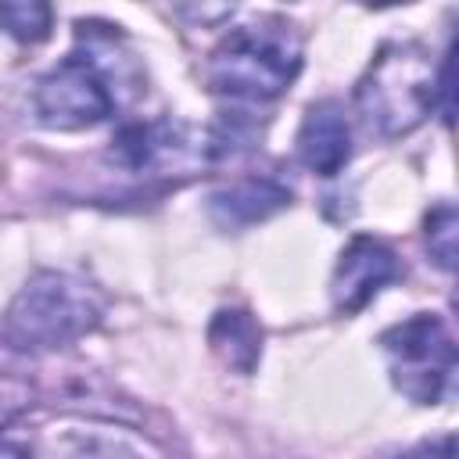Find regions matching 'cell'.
<instances>
[{
    "label": "cell",
    "mask_w": 459,
    "mask_h": 459,
    "mask_svg": "<svg viewBox=\"0 0 459 459\" xmlns=\"http://www.w3.org/2000/svg\"><path fill=\"white\" fill-rule=\"evenodd\" d=\"M75 36H79V47L61 65H54L36 82V93H32L36 115L50 129L97 126V122L111 118L115 108L122 104L118 82L126 79L122 68H129V65L115 68V57H122V54H115V47L122 43L118 32L108 25L79 22Z\"/></svg>",
    "instance_id": "6da1fadb"
},
{
    "label": "cell",
    "mask_w": 459,
    "mask_h": 459,
    "mask_svg": "<svg viewBox=\"0 0 459 459\" xmlns=\"http://www.w3.org/2000/svg\"><path fill=\"white\" fill-rule=\"evenodd\" d=\"M301 72V36L283 18H258L233 29L208 57L204 82L233 100H273Z\"/></svg>",
    "instance_id": "7a4b0ae2"
},
{
    "label": "cell",
    "mask_w": 459,
    "mask_h": 459,
    "mask_svg": "<svg viewBox=\"0 0 459 459\" xmlns=\"http://www.w3.org/2000/svg\"><path fill=\"white\" fill-rule=\"evenodd\" d=\"M437 100L434 57L423 43L391 39L377 50L369 68L355 86V104L369 133L398 140L423 126Z\"/></svg>",
    "instance_id": "3957f363"
},
{
    "label": "cell",
    "mask_w": 459,
    "mask_h": 459,
    "mask_svg": "<svg viewBox=\"0 0 459 459\" xmlns=\"http://www.w3.org/2000/svg\"><path fill=\"white\" fill-rule=\"evenodd\" d=\"M104 316V294L72 276L43 269L36 273L4 316V344L14 351H54L90 333Z\"/></svg>",
    "instance_id": "277c9868"
},
{
    "label": "cell",
    "mask_w": 459,
    "mask_h": 459,
    "mask_svg": "<svg viewBox=\"0 0 459 459\" xmlns=\"http://www.w3.org/2000/svg\"><path fill=\"white\" fill-rule=\"evenodd\" d=\"M391 384L416 405H437L455 380V341L441 316L416 312L380 333Z\"/></svg>",
    "instance_id": "5b68a950"
},
{
    "label": "cell",
    "mask_w": 459,
    "mask_h": 459,
    "mask_svg": "<svg viewBox=\"0 0 459 459\" xmlns=\"http://www.w3.org/2000/svg\"><path fill=\"white\" fill-rule=\"evenodd\" d=\"M111 161L136 176H194L212 161L208 133L158 118V122H129L111 136Z\"/></svg>",
    "instance_id": "8992f818"
},
{
    "label": "cell",
    "mask_w": 459,
    "mask_h": 459,
    "mask_svg": "<svg viewBox=\"0 0 459 459\" xmlns=\"http://www.w3.org/2000/svg\"><path fill=\"white\" fill-rule=\"evenodd\" d=\"M398 273H402L398 255L384 240H377L369 233L351 237L333 265V280H330L333 308L344 316L366 308L391 280H398Z\"/></svg>",
    "instance_id": "52a82bcc"
},
{
    "label": "cell",
    "mask_w": 459,
    "mask_h": 459,
    "mask_svg": "<svg viewBox=\"0 0 459 459\" xmlns=\"http://www.w3.org/2000/svg\"><path fill=\"white\" fill-rule=\"evenodd\" d=\"M298 158L316 176H337L351 158V129L337 100H316L298 129Z\"/></svg>",
    "instance_id": "ba28073f"
},
{
    "label": "cell",
    "mask_w": 459,
    "mask_h": 459,
    "mask_svg": "<svg viewBox=\"0 0 459 459\" xmlns=\"http://www.w3.org/2000/svg\"><path fill=\"white\" fill-rule=\"evenodd\" d=\"M290 204V190L269 176H244L208 197V215L222 230H247L255 222H265L280 208Z\"/></svg>",
    "instance_id": "9c48e42d"
},
{
    "label": "cell",
    "mask_w": 459,
    "mask_h": 459,
    "mask_svg": "<svg viewBox=\"0 0 459 459\" xmlns=\"http://www.w3.org/2000/svg\"><path fill=\"white\" fill-rule=\"evenodd\" d=\"M208 344L233 373H255L262 359V326L247 308H219L208 326Z\"/></svg>",
    "instance_id": "30bf717a"
},
{
    "label": "cell",
    "mask_w": 459,
    "mask_h": 459,
    "mask_svg": "<svg viewBox=\"0 0 459 459\" xmlns=\"http://www.w3.org/2000/svg\"><path fill=\"white\" fill-rule=\"evenodd\" d=\"M54 7L50 0H0V29L18 43H39L50 36Z\"/></svg>",
    "instance_id": "8fae6325"
},
{
    "label": "cell",
    "mask_w": 459,
    "mask_h": 459,
    "mask_svg": "<svg viewBox=\"0 0 459 459\" xmlns=\"http://www.w3.org/2000/svg\"><path fill=\"white\" fill-rule=\"evenodd\" d=\"M455 208H452V201H441V204H434L430 212H427V219H423V237H427V251H430V258L445 269V273H452V265H455Z\"/></svg>",
    "instance_id": "7c38bea8"
},
{
    "label": "cell",
    "mask_w": 459,
    "mask_h": 459,
    "mask_svg": "<svg viewBox=\"0 0 459 459\" xmlns=\"http://www.w3.org/2000/svg\"><path fill=\"white\" fill-rule=\"evenodd\" d=\"M237 4H240V0H172L176 14H179L186 25H201V29L226 22V18L237 11Z\"/></svg>",
    "instance_id": "4fadbf2b"
},
{
    "label": "cell",
    "mask_w": 459,
    "mask_h": 459,
    "mask_svg": "<svg viewBox=\"0 0 459 459\" xmlns=\"http://www.w3.org/2000/svg\"><path fill=\"white\" fill-rule=\"evenodd\" d=\"M32 405V384L14 373H0V430Z\"/></svg>",
    "instance_id": "5bb4252c"
},
{
    "label": "cell",
    "mask_w": 459,
    "mask_h": 459,
    "mask_svg": "<svg viewBox=\"0 0 459 459\" xmlns=\"http://www.w3.org/2000/svg\"><path fill=\"white\" fill-rule=\"evenodd\" d=\"M366 7H391V4H409V0H359Z\"/></svg>",
    "instance_id": "9a60e30c"
}]
</instances>
